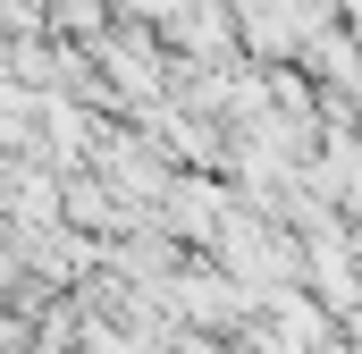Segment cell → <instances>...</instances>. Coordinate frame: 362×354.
I'll list each match as a JSON object with an SVG mask.
<instances>
[{
  "label": "cell",
  "instance_id": "1",
  "mask_svg": "<svg viewBox=\"0 0 362 354\" xmlns=\"http://www.w3.org/2000/svg\"><path fill=\"white\" fill-rule=\"evenodd\" d=\"M169 34H177V42L194 51V59H219V51H236V25L219 17V0H194V8H185V17L169 25Z\"/></svg>",
  "mask_w": 362,
  "mask_h": 354
}]
</instances>
